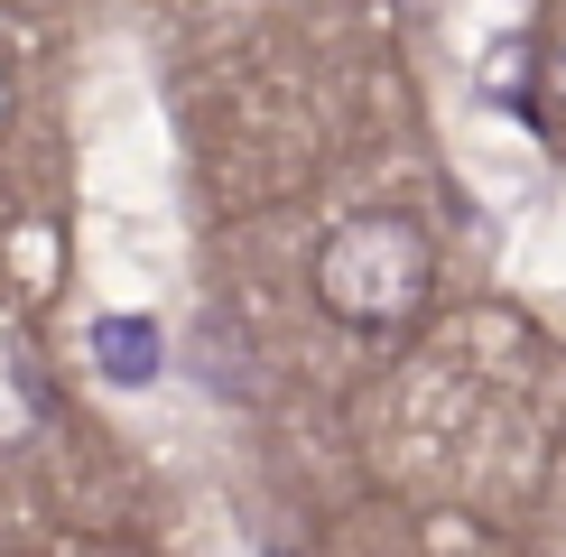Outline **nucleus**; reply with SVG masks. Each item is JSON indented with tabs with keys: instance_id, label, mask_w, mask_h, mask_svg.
Instances as JSON below:
<instances>
[{
	"instance_id": "obj_1",
	"label": "nucleus",
	"mask_w": 566,
	"mask_h": 557,
	"mask_svg": "<svg viewBox=\"0 0 566 557\" xmlns=\"http://www.w3.org/2000/svg\"><path fill=\"white\" fill-rule=\"evenodd\" d=\"M93 354H103L112 381H149V371H158V335H149V325H122V316H112L103 335H93Z\"/></svg>"
}]
</instances>
